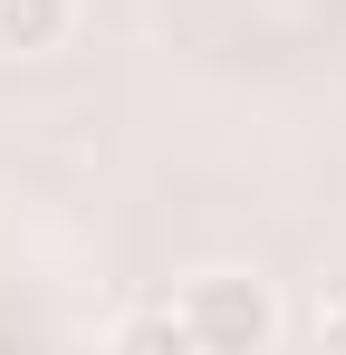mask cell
Here are the masks:
<instances>
[{
	"label": "cell",
	"instance_id": "obj_1",
	"mask_svg": "<svg viewBox=\"0 0 346 355\" xmlns=\"http://www.w3.org/2000/svg\"><path fill=\"white\" fill-rule=\"evenodd\" d=\"M183 317H192V346L202 355H270L279 327H288L270 279H250V269H202L183 288Z\"/></svg>",
	"mask_w": 346,
	"mask_h": 355
},
{
	"label": "cell",
	"instance_id": "obj_2",
	"mask_svg": "<svg viewBox=\"0 0 346 355\" xmlns=\"http://www.w3.org/2000/svg\"><path fill=\"white\" fill-rule=\"evenodd\" d=\"M77 29V0H0V49L10 58H49Z\"/></svg>",
	"mask_w": 346,
	"mask_h": 355
},
{
	"label": "cell",
	"instance_id": "obj_3",
	"mask_svg": "<svg viewBox=\"0 0 346 355\" xmlns=\"http://www.w3.org/2000/svg\"><path fill=\"white\" fill-rule=\"evenodd\" d=\"M115 355H202V346H192V317H183V297L115 317Z\"/></svg>",
	"mask_w": 346,
	"mask_h": 355
},
{
	"label": "cell",
	"instance_id": "obj_4",
	"mask_svg": "<svg viewBox=\"0 0 346 355\" xmlns=\"http://www.w3.org/2000/svg\"><path fill=\"white\" fill-rule=\"evenodd\" d=\"M318 346H346V297H327V307H318Z\"/></svg>",
	"mask_w": 346,
	"mask_h": 355
}]
</instances>
